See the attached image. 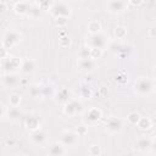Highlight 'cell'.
Segmentation results:
<instances>
[{"label": "cell", "instance_id": "4316f807", "mask_svg": "<svg viewBox=\"0 0 156 156\" xmlns=\"http://www.w3.org/2000/svg\"><path fill=\"white\" fill-rule=\"evenodd\" d=\"M140 118H141V116H140V113L138 111H132V112H129L127 115V121L132 126H136Z\"/></svg>", "mask_w": 156, "mask_h": 156}, {"label": "cell", "instance_id": "7c38bea8", "mask_svg": "<svg viewBox=\"0 0 156 156\" xmlns=\"http://www.w3.org/2000/svg\"><path fill=\"white\" fill-rule=\"evenodd\" d=\"M24 124L28 130H35L40 128V118L35 113H29L28 116L24 117Z\"/></svg>", "mask_w": 156, "mask_h": 156}, {"label": "cell", "instance_id": "cb8c5ba5", "mask_svg": "<svg viewBox=\"0 0 156 156\" xmlns=\"http://www.w3.org/2000/svg\"><path fill=\"white\" fill-rule=\"evenodd\" d=\"M7 117L11 121H17V119H20V117H22V113L18 110V107L9 106V108H7Z\"/></svg>", "mask_w": 156, "mask_h": 156}, {"label": "cell", "instance_id": "8fae6325", "mask_svg": "<svg viewBox=\"0 0 156 156\" xmlns=\"http://www.w3.org/2000/svg\"><path fill=\"white\" fill-rule=\"evenodd\" d=\"M77 65H78L79 71L85 72V73L93 72L95 69V67H96V62L91 57H88V58H78Z\"/></svg>", "mask_w": 156, "mask_h": 156}, {"label": "cell", "instance_id": "6da1fadb", "mask_svg": "<svg viewBox=\"0 0 156 156\" xmlns=\"http://www.w3.org/2000/svg\"><path fill=\"white\" fill-rule=\"evenodd\" d=\"M134 91L138 94V95H141V96H146L149 95L152 89H154V83L150 78H146V77H139L135 82H134Z\"/></svg>", "mask_w": 156, "mask_h": 156}, {"label": "cell", "instance_id": "60d3db41", "mask_svg": "<svg viewBox=\"0 0 156 156\" xmlns=\"http://www.w3.org/2000/svg\"><path fill=\"white\" fill-rule=\"evenodd\" d=\"M150 150H151L152 152L156 154V138L151 140V147H150Z\"/></svg>", "mask_w": 156, "mask_h": 156}, {"label": "cell", "instance_id": "f546056e", "mask_svg": "<svg viewBox=\"0 0 156 156\" xmlns=\"http://www.w3.org/2000/svg\"><path fill=\"white\" fill-rule=\"evenodd\" d=\"M54 0H37V5L41 10H50V7L54 5Z\"/></svg>", "mask_w": 156, "mask_h": 156}, {"label": "cell", "instance_id": "7402d4cb", "mask_svg": "<svg viewBox=\"0 0 156 156\" xmlns=\"http://www.w3.org/2000/svg\"><path fill=\"white\" fill-rule=\"evenodd\" d=\"M56 94V89L52 84H45L43 85V99H51Z\"/></svg>", "mask_w": 156, "mask_h": 156}, {"label": "cell", "instance_id": "d6a6232c", "mask_svg": "<svg viewBox=\"0 0 156 156\" xmlns=\"http://www.w3.org/2000/svg\"><path fill=\"white\" fill-rule=\"evenodd\" d=\"M88 152L91 156H99V155H101V149H100V146L98 144H93V145H90Z\"/></svg>", "mask_w": 156, "mask_h": 156}, {"label": "cell", "instance_id": "44dd1931", "mask_svg": "<svg viewBox=\"0 0 156 156\" xmlns=\"http://www.w3.org/2000/svg\"><path fill=\"white\" fill-rule=\"evenodd\" d=\"M78 94H79V96L83 98V99H90V98L93 96V90H91V88H90L88 84L83 83V84L79 85Z\"/></svg>", "mask_w": 156, "mask_h": 156}, {"label": "cell", "instance_id": "ab89813d", "mask_svg": "<svg viewBox=\"0 0 156 156\" xmlns=\"http://www.w3.org/2000/svg\"><path fill=\"white\" fill-rule=\"evenodd\" d=\"M128 2H129L132 6H139V5H141L143 0H128Z\"/></svg>", "mask_w": 156, "mask_h": 156}, {"label": "cell", "instance_id": "3957f363", "mask_svg": "<svg viewBox=\"0 0 156 156\" xmlns=\"http://www.w3.org/2000/svg\"><path fill=\"white\" fill-rule=\"evenodd\" d=\"M79 134L74 130L71 129H65L61 132L60 134V141L66 146V147H72L74 145H77L78 140H79Z\"/></svg>", "mask_w": 156, "mask_h": 156}, {"label": "cell", "instance_id": "30bf717a", "mask_svg": "<svg viewBox=\"0 0 156 156\" xmlns=\"http://www.w3.org/2000/svg\"><path fill=\"white\" fill-rule=\"evenodd\" d=\"M127 9L126 0H108L107 2V11L111 13H121Z\"/></svg>", "mask_w": 156, "mask_h": 156}, {"label": "cell", "instance_id": "ffe728a7", "mask_svg": "<svg viewBox=\"0 0 156 156\" xmlns=\"http://www.w3.org/2000/svg\"><path fill=\"white\" fill-rule=\"evenodd\" d=\"M151 140H152V139L146 138V136L138 139L136 143H135V149L139 150V151H146V150H150V147H151Z\"/></svg>", "mask_w": 156, "mask_h": 156}, {"label": "cell", "instance_id": "8d00e7d4", "mask_svg": "<svg viewBox=\"0 0 156 156\" xmlns=\"http://www.w3.org/2000/svg\"><path fill=\"white\" fill-rule=\"evenodd\" d=\"M127 80H128V77H127V74H126L124 72L118 73V74L116 76V82L119 83V84H123V83L127 82Z\"/></svg>", "mask_w": 156, "mask_h": 156}, {"label": "cell", "instance_id": "e575fe53", "mask_svg": "<svg viewBox=\"0 0 156 156\" xmlns=\"http://www.w3.org/2000/svg\"><path fill=\"white\" fill-rule=\"evenodd\" d=\"M55 23H56L57 26H60V27H62V26H66V24L68 23V17H66V16L55 17Z\"/></svg>", "mask_w": 156, "mask_h": 156}, {"label": "cell", "instance_id": "603a6c76", "mask_svg": "<svg viewBox=\"0 0 156 156\" xmlns=\"http://www.w3.org/2000/svg\"><path fill=\"white\" fill-rule=\"evenodd\" d=\"M28 91H29V95L32 98H43V85L33 84L29 87Z\"/></svg>", "mask_w": 156, "mask_h": 156}, {"label": "cell", "instance_id": "52a82bcc", "mask_svg": "<svg viewBox=\"0 0 156 156\" xmlns=\"http://www.w3.org/2000/svg\"><path fill=\"white\" fill-rule=\"evenodd\" d=\"M87 44L88 46L90 48H99V49H104L106 45H107V37L99 32V33H95V34H90V37L88 38L87 40Z\"/></svg>", "mask_w": 156, "mask_h": 156}, {"label": "cell", "instance_id": "4fadbf2b", "mask_svg": "<svg viewBox=\"0 0 156 156\" xmlns=\"http://www.w3.org/2000/svg\"><path fill=\"white\" fill-rule=\"evenodd\" d=\"M55 101L57 104H61V105H65L66 102H68L72 98H71V91L67 89V88H61L58 90H56V94L54 96Z\"/></svg>", "mask_w": 156, "mask_h": 156}, {"label": "cell", "instance_id": "d6986e66", "mask_svg": "<svg viewBox=\"0 0 156 156\" xmlns=\"http://www.w3.org/2000/svg\"><path fill=\"white\" fill-rule=\"evenodd\" d=\"M30 7H32V6H30L26 0H20V1H17V2L15 4L13 10H15V12H16L17 15H24V13H28V12H29Z\"/></svg>", "mask_w": 156, "mask_h": 156}, {"label": "cell", "instance_id": "7bdbcfd3", "mask_svg": "<svg viewBox=\"0 0 156 156\" xmlns=\"http://www.w3.org/2000/svg\"><path fill=\"white\" fill-rule=\"evenodd\" d=\"M1 11H2V12L5 11V4H4V2L1 4Z\"/></svg>", "mask_w": 156, "mask_h": 156}, {"label": "cell", "instance_id": "ba28073f", "mask_svg": "<svg viewBox=\"0 0 156 156\" xmlns=\"http://www.w3.org/2000/svg\"><path fill=\"white\" fill-rule=\"evenodd\" d=\"M21 40V34L13 29H9L2 37V48L10 49Z\"/></svg>", "mask_w": 156, "mask_h": 156}, {"label": "cell", "instance_id": "277c9868", "mask_svg": "<svg viewBox=\"0 0 156 156\" xmlns=\"http://www.w3.org/2000/svg\"><path fill=\"white\" fill-rule=\"evenodd\" d=\"M22 60L15 56H7L2 58V69L5 73H15L17 69H21Z\"/></svg>", "mask_w": 156, "mask_h": 156}, {"label": "cell", "instance_id": "e0dca14e", "mask_svg": "<svg viewBox=\"0 0 156 156\" xmlns=\"http://www.w3.org/2000/svg\"><path fill=\"white\" fill-rule=\"evenodd\" d=\"M110 49H111V51H113L116 55H118L121 57L128 55V52L130 51V48L129 46H126V45H123L121 43H117V41L111 43L110 44Z\"/></svg>", "mask_w": 156, "mask_h": 156}, {"label": "cell", "instance_id": "74e56055", "mask_svg": "<svg viewBox=\"0 0 156 156\" xmlns=\"http://www.w3.org/2000/svg\"><path fill=\"white\" fill-rule=\"evenodd\" d=\"M147 35L150 38H156V27H150L147 29Z\"/></svg>", "mask_w": 156, "mask_h": 156}, {"label": "cell", "instance_id": "8992f818", "mask_svg": "<svg viewBox=\"0 0 156 156\" xmlns=\"http://www.w3.org/2000/svg\"><path fill=\"white\" fill-rule=\"evenodd\" d=\"M82 111H83V104L80 101H78L77 99L72 98L68 102H66L63 105V113L68 117H73Z\"/></svg>", "mask_w": 156, "mask_h": 156}, {"label": "cell", "instance_id": "484cf974", "mask_svg": "<svg viewBox=\"0 0 156 156\" xmlns=\"http://www.w3.org/2000/svg\"><path fill=\"white\" fill-rule=\"evenodd\" d=\"M87 28H88V32H89L90 34H95V33H99V32L101 30V24H100L99 21L93 20V21H90V22L88 23Z\"/></svg>", "mask_w": 156, "mask_h": 156}, {"label": "cell", "instance_id": "b9f144b4", "mask_svg": "<svg viewBox=\"0 0 156 156\" xmlns=\"http://www.w3.org/2000/svg\"><path fill=\"white\" fill-rule=\"evenodd\" d=\"M150 118H151L152 126H156V111H155V112H154V113L151 115V117H150Z\"/></svg>", "mask_w": 156, "mask_h": 156}, {"label": "cell", "instance_id": "9c48e42d", "mask_svg": "<svg viewBox=\"0 0 156 156\" xmlns=\"http://www.w3.org/2000/svg\"><path fill=\"white\" fill-rule=\"evenodd\" d=\"M123 128V121L119 118V117H116V116H111L107 121H106V124H105V129L106 132L111 133V134H116V133H119Z\"/></svg>", "mask_w": 156, "mask_h": 156}, {"label": "cell", "instance_id": "9a60e30c", "mask_svg": "<svg viewBox=\"0 0 156 156\" xmlns=\"http://www.w3.org/2000/svg\"><path fill=\"white\" fill-rule=\"evenodd\" d=\"M29 138H30L32 143H34L35 145H43L45 143V140H46V133L39 128V129L32 130Z\"/></svg>", "mask_w": 156, "mask_h": 156}, {"label": "cell", "instance_id": "d4e9b609", "mask_svg": "<svg viewBox=\"0 0 156 156\" xmlns=\"http://www.w3.org/2000/svg\"><path fill=\"white\" fill-rule=\"evenodd\" d=\"M151 126H152V122H151V118H149V117H141L136 124V127L140 130H147L151 128Z\"/></svg>", "mask_w": 156, "mask_h": 156}, {"label": "cell", "instance_id": "7a4b0ae2", "mask_svg": "<svg viewBox=\"0 0 156 156\" xmlns=\"http://www.w3.org/2000/svg\"><path fill=\"white\" fill-rule=\"evenodd\" d=\"M101 116H102V112H101L100 108H98V107H90V108H88V110H85L83 112V122L88 127L89 126H94L95 123H98L100 121Z\"/></svg>", "mask_w": 156, "mask_h": 156}, {"label": "cell", "instance_id": "836d02e7", "mask_svg": "<svg viewBox=\"0 0 156 156\" xmlns=\"http://www.w3.org/2000/svg\"><path fill=\"white\" fill-rule=\"evenodd\" d=\"M78 57L79 58H88L90 57V46H84L79 50L78 52Z\"/></svg>", "mask_w": 156, "mask_h": 156}, {"label": "cell", "instance_id": "ac0fdd59", "mask_svg": "<svg viewBox=\"0 0 156 156\" xmlns=\"http://www.w3.org/2000/svg\"><path fill=\"white\" fill-rule=\"evenodd\" d=\"M35 71V61L33 58H24L22 60L21 72L24 74H30Z\"/></svg>", "mask_w": 156, "mask_h": 156}, {"label": "cell", "instance_id": "4dcf8cb0", "mask_svg": "<svg viewBox=\"0 0 156 156\" xmlns=\"http://www.w3.org/2000/svg\"><path fill=\"white\" fill-rule=\"evenodd\" d=\"M40 11H41V9H40L38 5H33V6L30 7L28 15H29L32 18H38V17L40 16Z\"/></svg>", "mask_w": 156, "mask_h": 156}, {"label": "cell", "instance_id": "ee69618b", "mask_svg": "<svg viewBox=\"0 0 156 156\" xmlns=\"http://www.w3.org/2000/svg\"><path fill=\"white\" fill-rule=\"evenodd\" d=\"M154 73H155V76H156V65L154 66Z\"/></svg>", "mask_w": 156, "mask_h": 156}, {"label": "cell", "instance_id": "83f0119b", "mask_svg": "<svg viewBox=\"0 0 156 156\" xmlns=\"http://www.w3.org/2000/svg\"><path fill=\"white\" fill-rule=\"evenodd\" d=\"M20 104H21V95L17 94V93L10 94V96H9V106L17 107V106H20Z\"/></svg>", "mask_w": 156, "mask_h": 156}, {"label": "cell", "instance_id": "d590c367", "mask_svg": "<svg viewBox=\"0 0 156 156\" xmlns=\"http://www.w3.org/2000/svg\"><path fill=\"white\" fill-rule=\"evenodd\" d=\"M58 45L61 48H67V46L71 45V39L68 37H62V38L58 39Z\"/></svg>", "mask_w": 156, "mask_h": 156}, {"label": "cell", "instance_id": "5bb4252c", "mask_svg": "<svg viewBox=\"0 0 156 156\" xmlns=\"http://www.w3.org/2000/svg\"><path fill=\"white\" fill-rule=\"evenodd\" d=\"M20 77L16 73H5L2 78V85L5 88H15L20 84Z\"/></svg>", "mask_w": 156, "mask_h": 156}, {"label": "cell", "instance_id": "1f68e13d", "mask_svg": "<svg viewBox=\"0 0 156 156\" xmlns=\"http://www.w3.org/2000/svg\"><path fill=\"white\" fill-rule=\"evenodd\" d=\"M102 55V49H99V48H90V57L93 60H98L100 58Z\"/></svg>", "mask_w": 156, "mask_h": 156}, {"label": "cell", "instance_id": "5b68a950", "mask_svg": "<svg viewBox=\"0 0 156 156\" xmlns=\"http://www.w3.org/2000/svg\"><path fill=\"white\" fill-rule=\"evenodd\" d=\"M50 13L54 16V17H60V16H66V17H69L71 13H72V10L71 7L63 2V1H55L54 5L50 7Z\"/></svg>", "mask_w": 156, "mask_h": 156}, {"label": "cell", "instance_id": "f1b7e54d", "mask_svg": "<svg viewBox=\"0 0 156 156\" xmlns=\"http://www.w3.org/2000/svg\"><path fill=\"white\" fill-rule=\"evenodd\" d=\"M113 33H115L116 39H124L126 35H127V28L123 27V26H117V27L115 28Z\"/></svg>", "mask_w": 156, "mask_h": 156}, {"label": "cell", "instance_id": "2e32d148", "mask_svg": "<svg viewBox=\"0 0 156 156\" xmlns=\"http://www.w3.org/2000/svg\"><path fill=\"white\" fill-rule=\"evenodd\" d=\"M66 152H67L66 151V146L61 141L52 143L49 146V150H48V154L51 155V156H61V155H65Z\"/></svg>", "mask_w": 156, "mask_h": 156}, {"label": "cell", "instance_id": "f35d334b", "mask_svg": "<svg viewBox=\"0 0 156 156\" xmlns=\"http://www.w3.org/2000/svg\"><path fill=\"white\" fill-rule=\"evenodd\" d=\"M87 124L85 126H80V127H78V129H77V133L79 134V135H83V134H85V132H87Z\"/></svg>", "mask_w": 156, "mask_h": 156}]
</instances>
